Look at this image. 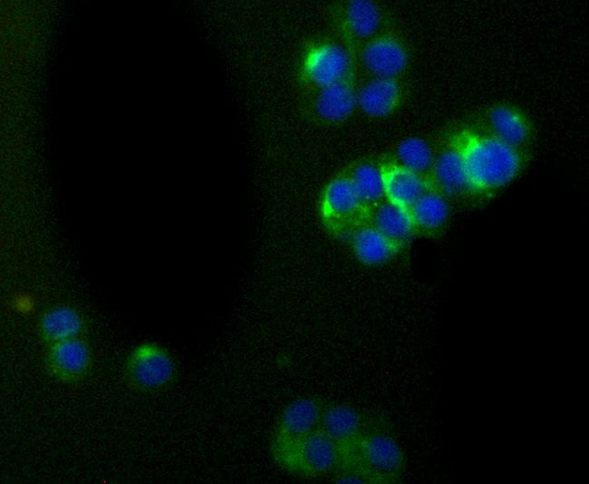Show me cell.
Segmentation results:
<instances>
[{
	"instance_id": "12",
	"label": "cell",
	"mask_w": 589,
	"mask_h": 484,
	"mask_svg": "<svg viewBox=\"0 0 589 484\" xmlns=\"http://www.w3.org/2000/svg\"><path fill=\"white\" fill-rule=\"evenodd\" d=\"M402 244L391 239L372 225H364L352 235L355 257L369 266L388 262L399 253Z\"/></svg>"
},
{
	"instance_id": "1",
	"label": "cell",
	"mask_w": 589,
	"mask_h": 484,
	"mask_svg": "<svg viewBox=\"0 0 589 484\" xmlns=\"http://www.w3.org/2000/svg\"><path fill=\"white\" fill-rule=\"evenodd\" d=\"M451 148L460 156L468 190L484 193L509 184L518 174L521 158L517 148L493 135L459 130L451 137Z\"/></svg>"
},
{
	"instance_id": "8",
	"label": "cell",
	"mask_w": 589,
	"mask_h": 484,
	"mask_svg": "<svg viewBox=\"0 0 589 484\" xmlns=\"http://www.w3.org/2000/svg\"><path fill=\"white\" fill-rule=\"evenodd\" d=\"M319 430L337 445L340 460L365 431L362 416L348 405L336 404L323 410Z\"/></svg>"
},
{
	"instance_id": "20",
	"label": "cell",
	"mask_w": 589,
	"mask_h": 484,
	"mask_svg": "<svg viewBox=\"0 0 589 484\" xmlns=\"http://www.w3.org/2000/svg\"><path fill=\"white\" fill-rule=\"evenodd\" d=\"M380 18L377 6L370 1H352L346 9V22L349 29L359 37L372 35L379 26Z\"/></svg>"
},
{
	"instance_id": "10",
	"label": "cell",
	"mask_w": 589,
	"mask_h": 484,
	"mask_svg": "<svg viewBox=\"0 0 589 484\" xmlns=\"http://www.w3.org/2000/svg\"><path fill=\"white\" fill-rule=\"evenodd\" d=\"M383 196L387 202L409 209L415 200L427 190L419 173L400 163H385L380 168Z\"/></svg>"
},
{
	"instance_id": "11",
	"label": "cell",
	"mask_w": 589,
	"mask_h": 484,
	"mask_svg": "<svg viewBox=\"0 0 589 484\" xmlns=\"http://www.w3.org/2000/svg\"><path fill=\"white\" fill-rule=\"evenodd\" d=\"M366 68L377 77L394 78L407 64V53L401 44L389 37L372 41L363 50Z\"/></svg>"
},
{
	"instance_id": "9",
	"label": "cell",
	"mask_w": 589,
	"mask_h": 484,
	"mask_svg": "<svg viewBox=\"0 0 589 484\" xmlns=\"http://www.w3.org/2000/svg\"><path fill=\"white\" fill-rule=\"evenodd\" d=\"M91 364L87 344L78 337L50 345L46 355L49 372L63 382L81 379Z\"/></svg>"
},
{
	"instance_id": "16",
	"label": "cell",
	"mask_w": 589,
	"mask_h": 484,
	"mask_svg": "<svg viewBox=\"0 0 589 484\" xmlns=\"http://www.w3.org/2000/svg\"><path fill=\"white\" fill-rule=\"evenodd\" d=\"M357 104V95L345 82L323 88L316 100L317 113L327 121L348 117Z\"/></svg>"
},
{
	"instance_id": "14",
	"label": "cell",
	"mask_w": 589,
	"mask_h": 484,
	"mask_svg": "<svg viewBox=\"0 0 589 484\" xmlns=\"http://www.w3.org/2000/svg\"><path fill=\"white\" fill-rule=\"evenodd\" d=\"M83 318L73 307L55 306L46 311L39 323L42 339L50 345L78 337L83 330Z\"/></svg>"
},
{
	"instance_id": "18",
	"label": "cell",
	"mask_w": 589,
	"mask_h": 484,
	"mask_svg": "<svg viewBox=\"0 0 589 484\" xmlns=\"http://www.w3.org/2000/svg\"><path fill=\"white\" fill-rule=\"evenodd\" d=\"M433 173L440 189L455 195L468 189V179L459 154L450 148L441 153L434 162Z\"/></svg>"
},
{
	"instance_id": "2",
	"label": "cell",
	"mask_w": 589,
	"mask_h": 484,
	"mask_svg": "<svg viewBox=\"0 0 589 484\" xmlns=\"http://www.w3.org/2000/svg\"><path fill=\"white\" fill-rule=\"evenodd\" d=\"M404 467L403 452L391 436L381 431H365L352 448L341 457L335 471H356L368 483H396Z\"/></svg>"
},
{
	"instance_id": "17",
	"label": "cell",
	"mask_w": 589,
	"mask_h": 484,
	"mask_svg": "<svg viewBox=\"0 0 589 484\" xmlns=\"http://www.w3.org/2000/svg\"><path fill=\"white\" fill-rule=\"evenodd\" d=\"M372 226L401 244L408 240L416 229L409 209L387 201L376 209Z\"/></svg>"
},
{
	"instance_id": "5",
	"label": "cell",
	"mask_w": 589,
	"mask_h": 484,
	"mask_svg": "<svg viewBox=\"0 0 589 484\" xmlns=\"http://www.w3.org/2000/svg\"><path fill=\"white\" fill-rule=\"evenodd\" d=\"M339 464L337 445L317 429L293 450L280 467L294 474L314 478L335 472Z\"/></svg>"
},
{
	"instance_id": "7",
	"label": "cell",
	"mask_w": 589,
	"mask_h": 484,
	"mask_svg": "<svg viewBox=\"0 0 589 484\" xmlns=\"http://www.w3.org/2000/svg\"><path fill=\"white\" fill-rule=\"evenodd\" d=\"M303 69L306 78L323 89L344 82L350 69V60L340 46L323 44L307 52Z\"/></svg>"
},
{
	"instance_id": "6",
	"label": "cell",
	"mask_w": 589,
	"mask_h": 484,
	"mask_svg": "<svg viewBox=\"0 0 589 484\" xmlns=\"http://www.w3.org/2000/svg\"><path fill=\"white\" fill-rule=\"evenodd\" d=\"M174 371L169 353L158 344L150 342L135 346L125 364L129 382L145 390L166 385L172 379Z\"/></svg>"
},
{
	"instance_id": "21",
	"label": "cell",
	"mask_w": 589,
	"mask_h": 484,
	"mask_svg": "<svg viewBox=\"0 0 589 484\" xmlns=\"http://www.w3.org/2000/svg\"><path fill=\"white\" fill-rule=\"evenodd\" d=\"M350 179L359 198L366 206L383 197L380 169L369 164H362L354 169Z\"/></svg>"
},
{
	"instance_id": "22",
	"label": "cell",
	"mask_w": 589,
	"mask_h": 484,
	"mask_svg": "<svg viewBox=\"0 0 589 484\" xmlns=\"http://www.w3.org/2000/svg\"><path fill=\"white\" fill-rule=\"evenodd\" d=\"M397 155L401 165L419 174L433 162L430 148L419 138L404 140L397 149Z\"/></svg>"
},
{
	"instance_id": "3",
	"label": "cell",
	"mask_w": 589,
	"mask_h": 484,
	"mask_svg": "<svg viewBox=\"0 0 589 484\" xmlns=\"http://www.w3.org/2000/svg\"><path fill=\"white\" fill-rule=\"evenodd\" d=\"M364 206L351 179L338 178L325 187L319 212L325 228L335 236H351L362 225Z\"/></svg>"
},
{
	"instance_id": "13",
	"label": "cell",
	"mask_w": 589,
	"mask_h": 484,
	"mask_svg": "<svg viewBox=\"0 0 589 484\" xmlns=\"http://www.w3.org/2000/svg\"><path fill=\"white\" fill-rule=\"evenodd\" d=\"M400 96V86L394 78L376 77L360 91L357 104L366 114L381 118L396 109Z\"/></svg>"
},
{
	"instance_id": "15",
	"label": "cell",
	"mask_w": 589,
	"mask_h": 484,
	"mask_svg": "<svg viewBox=\"0 0 589 484\" xmlns=\"http://www.w3.org/2000/svg\"><path fill=\"white\" fill-rule=\"evenodd\" d=\"M488 121L493 136L514 148L525 142L529 133L525 117L508 106L493 108L489 112Z\"/></svg>"
},
{
	"instance_id": "19",
	"label": "cell",
	"mask_w": 589,
	"mask_h": 484,
	"mask_svg": "<svg viewBox=\"0 0 589 484\" xmlns=\"http://www.w3.org/2000/svg\"><path fill=\"white\" fill-rule=\"evenodd\" d=\"M409 211L416 228L431 230L445 223L449 216V206L442 195L426 190L415 200Z\"/></svg>"
},
{
	"instance_id": "4",
	"label": "cell",
	"mask_w": 589,
	"mask_h": 484,
	"mask_svg": "<svg viewBox=\"0 0 589 484\" xmlns=\"http://www.w3.org/2000/svg\"><path fill=\"white\" fill-rule=\"evenodd\" d=\"M323 409L312 398H299L283 411L271 442V454L280 466L293 450L319 429Z\"/></svg>"
}]
</instances>
